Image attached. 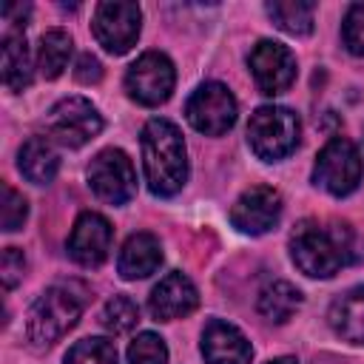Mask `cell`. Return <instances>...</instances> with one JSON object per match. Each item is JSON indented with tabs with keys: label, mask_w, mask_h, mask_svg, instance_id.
<instances>
[{
	"label": "cell",
	"mask_w": 364,
	"mask_h": 364,
	"mask_svg": "<svg viewBox=\"0 0 364 364\" xmlns=\"http://www.w3.org/2000/svg\"><path fill=\"white\" fill-rule=\"evenodd\" d=\"M74 77L82 82V85H91V82H100L102 80V65L94 54H82L77 60V68H74Z\"/></svg>",
	"instance_id": "cell-29"
},
{
	"label": "cell",
	"mask_w": 364,
	"mask_h": 364,
	"mask_svg": "<svg viewBox=\"0 0 364 364\" xmlns=\"http://www.w3.org/2000/svg\"><path fill=\"white\" fill-rule=\"evenodd\" d=\"M85 296L74 284H51L46 293L37 296V301L28 310L26 318V336L28 341L43 350L60 341L82 316Z\"/></svg>",
	"instance_id": "cell-3"
},
{
	"label": "cell",
	"mask_w": 364,
	"mask_h": 364,
	"mask_svg": "<svg viewBox=\"0 0 364 364\" xmlns=\"http://www.w3.org/2000/svg\"><path fill=\"white\" fill-rule=\"evenodd\" d=\"M330 327L353 344H364V284L347 290L330 304Z\"/></svg>",
	"instance_id": "cell-17"
},
{
	"label": "cell",
	"mask_w": 364,
	"mask_h": 364,
	"mask_svg": "<svg viewBox=\"0 0 364 364\" xmlns=\"http://www.w3.org/2000/svg\"><path fill=\"white\" fill-rule=\"evenodd\" d=\"M173 82H176L173 63L159 51H145L142 57H136V63H131V68L125 74L128 97L148 108L162 105L171 97Z\"/></svg>",
	"instance_id": "cell-10"
},
{
	"label": "cell",
	"mask_w": 364,
	"mask_h": 364,
	"mask_svg": "<svg viewBox=\"0 0 364 364\" xmlns=\"http://www.w3.org/2000/svg\"><path fill=\"white\" fill-rule=\"evenodd\" d=\"M17 168L28 182L48 185L60 171V156L46 136H31L23 142V148L17 154Z\"/></svg>",
	"instance_id": "cell-18"
},
{
	"label": "cell",
	"mask_w": 364,
	"mask_h": 364,
	"mask_svg": "<svg viewBox=\"0 0 364 364\" xmlns=\"http://www.w3.org/2000/svg\"><path fill=\"white\" fill-rule=\"evenodd\" d=\"M279 219H282V196L270 185L247 188L230 208V225L247 236H262L273 230Z\"/></svg>",
	"instance_id": "cell-12"
},
{
	"label": "cell",
	"mask_w": 364,
	"mask_h": 364,
	"mask_svg": "<svg viewBox=\"0 0 364 364\" xmlns=\"http://www.w3.org/2000/svg\"><path fill=\"white\" fill-rule=\"evenodd\" d=\"M196 304H199V293L193 282L179 270H171L168 276H162L148 296V313L156 321H173V318L191 316Z\"/></svg>",
	"instance_id": "cell-14"
},
{
	"label": "cell",
	"mask_w": 364,
	"mask_h": 364,
	"mask_svg": "<svg viewBox=\"0 0 364 364\" xmlns=\"http://www.w3.org/2000/svg\"><path fill=\"white\" fill-rule=\"evenodd\" d=\"M168 347L156 333H139L128 344V364H165Z\"/></svg>",
	"instance_id": "cell-25"
},
{
	"label": "cell",
	"mask_w": 364,
	"mask_h": 364,
	"mask_svg": "<svg viewBox=\"0 0 364 364\" xmlns=\"http://www.w3.org/2000/svg\"><path fill=\"white\" fill-rule=\"evenodd\" d=\"M361 242L344 222L301 219L290 233L293 264L310 279H330L341 267L361 259Z\"/></svg>",
	"instance_id": "cell-1"
},
{
	"label": "cell",
	"mask_w": 364,
	"mask_h": 364,
	"mask_svg": "<svg viewBox=\"0 0 364 364\" xmlns=\"http://www.w3.org/2000/svg\"><path fill=\"white\" fill-rule=\"evenodd\" d=\"M301 307V290L290 282H270L262 287L259 299H256V310L276 324H284L296 310Z\"/></svg>",
	"instance_id": "cell-20"
},
{
	"label": "cell",
	"mask_w": 364,
	"mask_h": 364,
	"mask_svg": "<svg viewBox=\"0 0 364 364\" xmlns=\"http://www.w3.org/2000/svg\"><path fill=\"white\" fill-rule=\"evenodd\" d=\"M88 185L91 191L108 205H125L136 193V171L125 151L105 148L88 165Z\"/></svg>",
	"instance_id": "cell-9"
},
{
	"label": "cell",
	"mask_w": 364,
	"mask_h": 364,
	"mask_svg": "<svg viewBox=\"0 0 364 364\" xmlns=\"http://www.w3.org/2000/svg\"><path fill=\"white\" fill-rule=\"evenodd\" d=\"M264 11L276 23V28H282L293 37H307L313 31L316 6L307 0H273L264 6Z\"/></svg>",
	"instance_id": "cell-21"
},
{
	"label": "cell",
	"mask_w": 364,
	"mask_h": 364,
	"mask_svg": "<svg viewBox=\"0 0 364 364\" xmlns=\"http://www.w3.org/2000/svg\"><path fill=\"white\" fill-rule=\"evenodd\" d=\"M46 131L65 148H82L102 131V117L85 97H65L48 111Z\"/></svg>",
	"instance_id": "cell-7"
},
{
	"label": "cell",
	"mask_w": 364,
	"mask_h": 364,
	"mask_svg": "<svg viewBox=\"0 0 364 364\" xmlns=\"http://www.w3.org/2000/svg\"><path fill=\"white\" fill-rule=\"evenodd\" d=\"M3 85L9 91H23L31 85V57H28V43H26V34L20 31H6L3 37Z\"/></svg>",
	"instance_id": "cell-19"
},
{
	"label": "cell",
	"mask_w": 364,
	"mask_h": 364,
	"mask_svg": "<svg viewBox=\"0 0 364 364\" xmlns=\"http://www.w3.org/2000/svg\"><path fill=\"white\" fill-rule=\"evenodd\" d=\"M162 264V247H159V239L154 233H134L125 239L122 250H119V259H117V270L122 279L134 282V279H145L151 276L156 267Z\"/></svg>",
	"instance_id": "cell-16"
},
{
	"label": "cell",
	"mask_w": 364,
	"mask_h": 364,
	"mask_svg": "<svg viewBox=\"0 0 364 364\" xmlns=\"http://www.w3.org/2000/svg\"><path fill=\"white\" fill-rule=\"evenodd\" d=\"M313 182L333 196H347L361 182V156L347 136H333L316 156Z\"/></svg>",
	"instance_id": "cell-5"
},
{
	"label": "cell",
	"mask_w": 364,
	"mask_h": 364,
	"mask_svg": "<svg viewBox=\"0 0 364 364\" xmlns=\"http://www.w3.org/2000/svg\"><path fill=\"white\" fill-rule=\"evenodd\" d=\"M236 97L222 82H202L185 102V117L193 131L205 136H222L236 122Z\"/></svg>",
	"instance_id": "cell-6"
},
{
	"label": "cell",
	"mask_w": 364,
	"mask_h": 364,
	"mask_svg": "<svg viewBox=\"0 0 364 364\" xmlns=\"http://www.w3.org/2000/svg\"><path fill=\"white\" fill-rule=\"evenodd\" d=\"M3 17L9 20V23H23L26 17H28V6H23V3H9V6H3ZM26 26V23H23Z\"/></svg>",
	"instance_id": "cell-30"
},
{
	"label": "cell",
	"mask_w": 364,
	"mask_h": 364,
	"mask_svg": "<svg viewBox=\"0 0 364 364\" xmlns=\"http://www.w3.org/2000/svg\"><path fill=\"white\" fill-rule=\"evenodd\" d=\"M341 37L350 54L364 57V3H353L341 23Z\"/></svg>",
	"instance_id": "cell-27"
},
{
	"label": "cell",
	"mask_w": 364,
	"mask_h": 364,
	"mask_svg": "<svg viewBox=\"0 0 364 364\" xmlns=\"http://www.w3.org/2000/svg\"><path fill=\"white\" fill-rule=\"evenodd\" d=\"M102 327L108 330V333H114V336H122V333H128V330H134L136 327V321H139V307H136V301L134 299H128V296H114L105 307H102Z\"/></svg>",
	"instance_id": "cell-23"
},
{
	"label": "cell",
	"mask_w": 364,
	"mask_h": 364,
	"mask_svg": "<svg viewBox=\"0 0 364 364\" xmlns=\"http://www.w3.org/2000/svg\"><path fill=\"white\" fill-rule=\"evenodd\" d=\"M142 28V11L136 3H125V0H105L97 6L94 11V23L91 31L97 37V43L108 51V54H125L136 46Z\"/></svg>",
	"instance_id": "cell-8"
},
{
	"label": "cell",
	"mask_w": 364,
	"mask_h": 364,
	"mask_svg": "<svg viewBox=\"0 0 364 364\" xmlns=\"http://www.w3.org/2000/svg\"><path fill=\"white\" fill-rule=\"evenodd\" d=\"M0 225L6 233H14L23 228L26 216H28V202L23 193H17L11 185H3V202H0Z\"/></svg>",
	"instance_id": "cell-26"
},
{
	"label": "cell",
	"mask_w": 364,
	"mask_h": 364,
	"mask_svg": "<svg viewBox=\"0 0 364 364\" xmlns=\"http://www.w3.org/2000/svg\"><path fill=\"white\" fill-rule=\"evenodd\" d=\"M247 65L259 91L267 97L287 91L296 80V57L287 46L276 40H259L247 57Z\"/></svg>",
	"instance_id": "cell-11"
},
{
	"label": "cell",
	"mask_w": 364,
	"mask_h": 364,
	"mask_svg": "<svg viewBox=\"0 0 364 364\" xmlns=\"http://www.w3.org/2000/svg\"><path fill=\"white\" fill-rule=\"evenodd\" d=\"M202 355L208 364H250L253 347L239 327L210 318L202 330Z\"/></svg>",
	"instance_id": "cell-15"
},
{
	"label": "cell",
	"mask_w": 364,
	"mask_h": 364,
	"mask_svg": "<svg viewBox=\"0 0 364 364\" xmlns=\"http://www.w3.org/2000/svg\"><path fill=\"white\" fill-rule=\"evenodd\" d=\"M65 364H117V347L108 338H82L65 353Z\"/></svg>",
	"instance_id": "cell-24"
},
{
	"label": "cell",
	"mask_w": 364,
	"mask_h": 364,
	"mask_svg": "<svg viewBox=\"0 0 364 364\" xmlns=\"http://www.w3.org/2000/svg\"><path fill=\"white\" fill-rule=\"evenodd\" d=\"M23 273H26V256H23V250L6 247L3 256H0V276H3L6 290H11L23 279Z\"/></svg>",
	"instance_id": "cell-28"
},
{
	"label": "cell",
	"mask_w": 364,
	"mask_h": 364,
	"mask_svg": "<svg viewBox=\"0 0 364 364\" xmlns=\"http://www.w3.org/2000/svg\"><path fill=\"white\" fill-rule=\"evenodd\" d=\"M301 134V122L296 111L284 105H262L250 114L247 122V142L250 151L264 162H279L296 151Z\"/></svg>",
	"instance_id": "cell-4"
},
{
	"label": "cell",
	"mask_w": 364,
	"mask_h": 364,
	"mask_svg": "<svg viewBox=\"0 0 364 364\" xmlns=\"http://www.w3.org/2000/svg\"><path fill=\"white\" fill-rule=\"evenodd\" d=\"M111 239H114L111 222H108L102 213L85 210V213L77 216V222H74V228H71V236H68V256H71L77 264H82V267H100V264L108 259Z\"/></svg>",
	"instance_id": "cell-13"
},
{
	"label": "cell",
	"mask_w": 364,
	"mask_h": 364,
	"mask_svg": "<svg viewBox=\"0 0 364 364\" xmlns=\"http://www.w3.org/2000/svg\"><path fill=\"white\" fill-rule=\"evenodd\" d=\"M264 364H299V361L290 358V355H279V358H270V361H264Z\"/></svg>",
	"instance_id": "cell-31"
},
{
	"label": "cell",
	"mask_w": 364,
	"mask_h": 364,
	"mask_svg": "<svg viewBox=\"0 0 364 364\" xmlns=\"http://www.w3.org/2000/svg\"><path fill=\"white\" fill-rule=\"evenodd\" d=\"M71 37L68 31L63 28H48L43 37H40V46H37V68L46 80H57L65 65H68V57H71Z\"/></svg>",
	"instance_id": "cell-22"
},
{
	"label": "cell",
	"mask_w": 364,
	"mask_h": 364,
	"mask_svg": "<svg viewBox=\"0 0 364 364\" xmlns=\"http://www.w3.org/2000/svg\"><path fill=\"white\" fill-rule=\"evenodd\" d=\"M142 168L154 196H173L188 182V151L171 119H148L142 128Z\"/></svg>",
	"instance_id": "cell-2"
}]
</instances>
